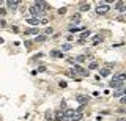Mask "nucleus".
I'll list each match as a JSON object with an SVG mask.
<instances>
[{"mask_svg": "<svg viewBox=\"0 0 126 121\" xmlns=\"http://www.w3.org/2000/svg\"><path fill=\"white\" fill-rule=\"evenodd\" d=\"M115 8H117L118 11H121V13L126 11V2H117L115 3Z\"/></svg>", "mask_w": 126, "mask_h": 121, "instance_id": "nucleus-8", "label": "nucleus"}, {"mask_svg": "<svg viewBox=\"0 0 126 121\" xmlns=\"http://www.w3.org/2000/svg\"><path fill=\"white\" fill-rule=\"evenodd\" d=\"M109 9H110V5L106 3V2H101L98 6H96V13H98V14H106Z\"/></svg>", "mask_w": 126, "mask_h": 121, "instance_id": "nucleus-2", "label": "nucleus"}, {"mask_svg": "<svg viewBox=\"0 0 126 121\" xmlns=\"http://www.w3.org/2000/svg\"><path fill=\"white\" fill-rule=\"evenodd\" d=\"M54 116H55V115L51 112V110H47V112H46V120H47V121H52V120H55Z\"/></svg>", "mask_w": 126, "mask_h": 121, "instance_id": "nucleus-19", "label": "nucleus"}, {"mask_svg": "<svg viewBox=\"0 0 126 121\" xmlns=\"http://www.w3.org/2000/svg\"><path fill=\"white\" fill-rule=\"evenodd\" d=\"M88 68H90V69H96V68H98V63H96V61L90 63V66H88Z\"/></svg>", "mask_w": 126, "mask_h": 121, "instance_id": "nucleus-27", "label": "nucleus"}, {"mask_svg": "<svg viewBox=\"0 0 126 121\" xmlns=\"http://www.w3.org/2000/svg\"><path fill=\"white\" fill-rule=\"evenodd\" d=\"M65 13H66V8H60V9H58V14H65Z\"/></svg>", "mask_w": 126, "mask_h": 121, "instance_id": "nucleus-28", "label": "nucleus"}, {"mask_svg": "<svg viewBox=\"0 0 126 121\" xmlns=\"http://www.w3.org/2000/svg\"><path fill=\"white\" fill-rule=\"evenodd\" d=\"M46 39H47L46 35H38V36H36V43H44Z\"/></svg>", "mask_w": 126, "mask_h": 121, "instance_id": "nucleus-20", "label": "nucleus"}, {"mask_svg": "<svg viewBox=\"0 0 126 121\" xmlns=\"http://www.w3.org/2000/svg\"><path fill=\"white\" fill-rule=\"evenodd\" d=\"M69 71H71L72 74H76L77 77H82V76H88V71H87V69H84L81 65H74L71 69H69Z\"/></svg>", "mask_w": 126, "mask_h": 121, "instance_id": "nucleus-1", "label": "nucleus"}, {"mask_svg": "<svg viewBox=\"0 0 126 121\" xmlns=\"http://www.w3.org/2000/svg\"><path fill=\"white\" fill-rule=\"evenodd\" d=\"M114 96H115V97H123L125 95H123V91H121V90H118L117 93H114Z\"/></svg>", "mask_w": 126, "mask_h": 121, "instance_id": "nucleus-26", "label": "nucleus"}, {"mask_svg": "<svg viewBox=\"0 0 126 121\" xmlns=\"http://www.w3.org/2000/svg\"><path fill=\"white\" fill-rule=\"evenodd\" d=\"M51 55L54 57V58H62L63 52H62V50H51Z\"/></svg>", "mask_w": 126, "mask_h": 121, "instance_id": "nucleus-12", "label": "nucleus"}, {"mask_svg": "<svg viewBox=\"0 0 126 121\" xmlns=\"http://www.w3.org/2000/svg\"><path fill=\"white\" fill-rule=\"evenodd\" d=\"M52 32H54V28H52V27H47V28L44 30V35L47 36V35H52Z\"/></svg>", "mask_w": 126, "mask_h": 121, "instance_id": "nucleus-24", "label": "nucleus"}, {"mask_svg": "<svg viewBox=\"0 0 126 121\" xmlns=\"http://www.w3.org/2000/svg\"><path fill=\"white\" fill-rule=\"evenodd\" d=\"M114 79H117V80H120V82H123V80H126V72H118V74H115Z\"/></svg>", "mask_w": 126, "mask_h": 121, "instance_id": "nucleus-11", "label": "nucleus"}, {"mask_svg": "<svg viewBox=\"0 0 126 121\" xmlns=\"http://www.w3.org/2000/svg\"><path fill=\"white\" fill-rule=\"evenodd\" d=\"M85 60H87L85 55H77L76 57V63H82V61H85Z\"/></svg>", "mask_w": 126, "mask_h": 121, "instance_id": "nucleus-21", "label": "nucleus"}, {"mask_svg": "<svg viewBox=\"0 0 126 121\" xmlns=\"http://www.w3.org/2000/svg\"><path fill=\"white\" fill-rule=\"evenodd\" d=\"M79 9H81V11H88V9H90V3L81 2V3H79Z\"/></svg>", "mask_w": 126, "mask_h": 121, "instance_id": "nucleus-10", "label": "nucleus"}, {"mask_svg": "<svg viewBox=\"0 0 126 121\" xmlns=\"http://www.w3.org/2000/svg\"><path fill=\"white\" fill-rule=\"evenodd\" d=\"M117 121H126V118H125V116H120V118H118Z\"/></svg>", "mask_w": 126, "mask_h": 121, "instance_id": "nucleus-32", "label": "nucleus"}, {"mask_svg": "<svg viewBox=\"0 0 126 121\" xmlns=\"http://www.w3.org/2000/svg\"><path fill=\"white\" fill-rule=\"evenodd\" d=\"M38 71H41V72H43V71H46V66H39Z\"/></svg>", "mask_w": 126, "mask_h": 121, "instance_id": "nucleus-30", "label": "nucleus"}, {"mask_svg": "<svg viewBox=\"0 0 126 121\" xmlns=\"http://www.w3.org/2000/svg\"><path fill=\"white\" fill-rule=\"evenodd\" d=\"M121 91H123V95L126 96V86H125V88H123V90H121Z\"/></svg>", "mask_w": 126, "mask_h": 121, "instance_id": "nucleus-33", "label": "nucleus"}, {"mask_svg": "<svg viewBox=\"0 0 126 121\" xmlns=\"http://www.w3.org/2000/svg\"><path fill=\"white\" fill-rule=\"evenodd\" d=\"M71 22H72V24H79V22H81V14H79V13H76V14L71 17Z\"/></svg>", "mask_w": 126, "mask_h": 121, "instance_id": "nucleus-17", "label": "nucleus"}, {"mask_svg": "<svg viewBox=\"0 0 126 121\" xmlns=\"http://www.w3.org/2000/svg\"><path fill=\"white\" fill-rule=\"evenodd\" d=\"M90 35H91V32H90V30H85V32L81 35V38H79V39H84V41H85V39H87Z\"/></svg>", "mask_w": 126, "mask_h": 121, "instance_id": "nucleus-18", "label": "nucleus"}, {"mask_svg": "<svg viewBox=\"0 0 126 121\" xmlns=\"http://www.w3.org/2000/svg\"><path fill=\"white\" fill-rule=\"evenodd\" d=\"M71 49H72L71 44H63L62 46V52H66V50H71Z\"/></svg>", "mask_w": 126, "mask_h": 121, "instance_id": "nucleus-23", "label": "nucleus"}, {"mask_svg": "<svg viewBox=\"0 0 126 121\" xmlns=\"http://www.w3.org/2000/svg\"><path fill=\"white\" fill-rule=\"evenodd\" d=\"M27 22H28V24H30V25H38V24H39V22H41V21H39L38 17H28V19H27Z\"/></svg>", "mask_w": 126, "mask_h": 121, "instance_id": "nucleus-14", "label": "nucleus"}, {"mask_svg": "<svg viewBox=\"0 0 126 121\" xmlns=\"http://www.w3.org/2000/svg\"><path fill=\"white\" fill-rule=\"evenodd\" d=\"M38 32H39L38 28H28V30H25V33H32V35H36V36H38Z\"/></svg>", "mask_w": 126, "mask_h": 121, "instance_id": "nucleus-22", "label": "nucleus"}, {"mask_svg": "<svg viewBox=\"0 0 126 121\" xmlns=\"http://www.w3.org/2000/svg\"><path fill=\"white\" fill-rule=\"evenodd\" d=\"M68 30H69V33H79V32H82V30H85V28H82V27H74V25H71Z\"/></svg>", "mask_w": 126, "mask_h": 121, "instance_id": "nucleus-13", "label": "nucleus"}, {"mask_svg": "<svg viewBox=\"0 0 126 121\" xmlns=\"http://www.w3.org/2000/svg\"><path fill=\"white\" fill-rule=\"evenodd\" d=\"M74 121H76V120H74Z\"/></svg>", "mask_w": 126, "mask_h": 121, "instance_id": "nucleus-34", "label": "nucleus"}, {"mask_svg": "<svg viewBox=\"0 0 126 121\" xmlns=\"http://www.w3.org/2000/svg\"><path fill=\"white\" fill-rule=\"evenodd\" d=\"M65 116L66 118H71V116H76V112L72 109H66L65 110Z\"/></svg>", "mask_w": 126, "mask_h": 121, "instance_id": "nucleus-15", "label": "nucleus"}, {"mask_svg": "<svg viewBox=\"0 0 126 121\" xmlns=\"http://www.w3.org/2000/svg\"><path fill=\"white\" fill-rule=\"evenodd\" d=\"M35 6H36V8H39L41 11H43V9H49V8H51L47 2H35Z\"/></svg>", "mask_w": 126, "mask_h": 121, "instance_id": "nucleus-3", "label": "nucleus"}, {"mask_svg": "<svg viewBox=\"0 0 126 121\" xmlns=\"http://www.w3.org/2000/svg\"><path fill=\"white\" fill-rule=\"evenodd\" d=\"M5 14H6V11L3 8H0V16H5Z\"/></svg>", "mask_w": 126, "mask_h": 121, "instance_id": "nucleus-29", "label": "nucleus"}, {"mask_svg": "<svg viewBox=\"0 0 126 121\" xmlns=\"http://www.w3.org/2000/svg\"><path fill=\"white\" fill-rule=\"evenodd\" d=\"M55 120H57V121H66L65 112H63V110H58V112H55Z\"/></svg>", "mask_w": 126, "mask_h": 121, "instance_id": "nucleus-6", "label": "nucleus"}, {"mask_svg": "<svg viewBox=\"0 0 126 121\" xmlns=\"http://www.w3.org/2000/svg\"><path fill=\"white\" fill-rule=\"evenodd\" d=\"M76 101H77V102H81V104H87V102H88V96H85V95H77V96H76Z\"/></svg>", "mask_w": 126, "mask_h": 121, "instance_id": "nucleus-7", "label": "nucleus"}, {"mask_svg": "<svg viewBox=\"0 0 126 121\" xmlns=\"http://www.w3.org/2000/svg\"><path fill=\"white\" fill-rule=\"evenodd\" d=\"M109 74H110V71H109V69H101V76H102V77H107Z\"/></svg>", "mask_w": 126, "mask_h": 121, "instance_id": "nucleus-25", "label": "nucleus"}, {"mask_svg": "<svg viewBox=\"0 0 126 121\" xmlns=\"http://www.w3.org/2000/svg\"><path fill=\"white\" fill-rule=\"evenodd\" d=\"M30 14L33 16V17H38L39 14H43V11H41L39 8H36L35 5H33V6H30Z\"/></svg>", "mask_w": 126, "mask_h": 121, "instance_id": "nucleus-4", "label": "nucleus"}, {"mask_svg": "<svg viewBox=\"0 0 126 121\" xmlns=\"http://www.w3.org/2000/svg\"><path fill=\"white\" fill-rule=\"evenodd\" d=\"M21 2H18V0H14V2H11V0H8V2H6V6H8V9H11V11H14L16 8H18V5Z\"/></svg>", "mask_w": 126, "mask_h": 121, "instance_id": "nucleus-5", "label": "nucleus"}, {"mask_svg": "<svg viewBox=\"0 0 126 121\" xmlns=\"http://www.w3.org/2000/svg\"><path fill=\"white\" fill-rule=\"evenodd\" d=\"M121 85H123V82H120V80H117V79L110 80V83H109V86H112V88H120Z\"/></svg>", "mask_w": 126, "mask_h": 121, "instance_id": "nucleus-9", "label": "nucleus"}, {"mask_svg": "<svg viewBox=\"0 0 126 121\" xmlns=\"http://www.w3.org/2000/svg\"><path fill=\"white\" fill-rule=\"evenodd\" d=\"M121 104H126V96H123V97H121Z\"/></svg>", "mask_w": 126, "mask_h": 121, "instance_id": "nucleus-31", "label": "nucleus"}, {"mask_svg": "<svg viewBox=\"0 0 126 121\" xmlns=\"http://www.w3.org/2000/svg\"><path fill=\"white\" fill-rule=\"evenodd\" d=\"M101 41H102V36L101 35H95L93 38H91V43H93V44H99Z\"/></svg>", "mask_w": 126, "mask_h": 121, "instance_id": "nucleus-16", "label": "nucleus"}]
</instances>
